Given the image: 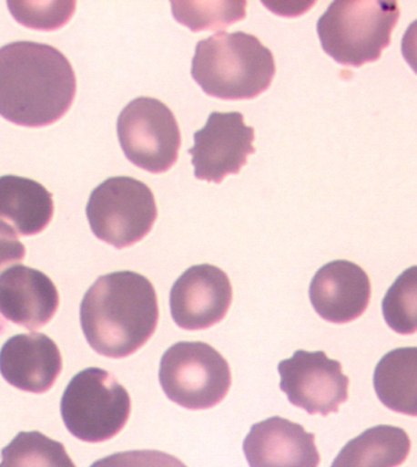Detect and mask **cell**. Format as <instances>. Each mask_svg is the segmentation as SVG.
<instances>
[{"label":"cell","instance_id":"24","mask_svg":"<svg viewBox=\"0 0 417 467\" xmlns=\"http://www.w3.org/2000/svg\"><path fill=\"white\" fill-rule=\"evenodd\" d=\"M26 256V249L17 235L8 226L0 223V272L13 264H21Z\"/></svg>","mask_w":417,"mask_h":467},{"label":"cell","instance_id":"4","mask_svg":"<svg viewBox=\"0 0 417 467\" xmlns=\"http://www.w3.org/2000/svg\"><path fill=\"white\" fill-rule=\"evenodd\" d=\"M399 16L397 2H333L316 30L323 50L337 63L361 67L380 59Z\"/></svg>","mask_w":417,"mask_h":467},{"label":"cell","instance_id":"20","mask_svg":"<svg viewBox=\"0 0 417 467\" xmlns=\"http://www.w3.org/2000/svg\"><path fill=\"white\" fill-rule=\"evenodd\" d=\"M384 321L395 333L417 332V265L405 269L388 289L382 301Z\"/></svg>","mask_w":417,"mask_h":467},{"label":"cell","instance_id":"21","mask_svg":"<svg viewBox=\"0 0 417 467\" xmlns=\"http://www.w3.org/2000/svg\"><path fill=\"white\" fill-rule=\"evenodd\" d=\"M176 20L193 32L222 30L246 17L247 2L194 3L172 2Z\"/></svg>","mask_w":417,"mask_h":467},{"label":"cell","instance_id":"17","mask_svg":"<svg viewBox=\"0 0 417 467\" xmlns=\"http://www.w3.org/2000/svg\"><path fill=\"white\" fill-rule=\"evenodd\" d=\"M380 401L399 414L417 418V348H399L381 358L373 373Z\"/></svg>","mask_w":417,"mask_h":467},{"label":"cell","instance_id":"1","mask_svg":"<svg viewBox=\"0 0 417 467\" xmlns=\"http://www.w3.org/2000/svg\"><path fill=\"white\" fill-rule=\"evenodd\" d=\"M76 75L59 49L19 41L0 48V117L25 128L56 124L73 106Z\"/></svg>","mask_w":417,"mask_h":467},{"label":"cell","instance_id":"18","mask_svg":"<svg viewBox=\"0 0 417 467\" xmlns=\"http://www.w3.org/2000/svg\"><path fill=\"white\" fill-rule=\"evenodd\" d=\"M410 449L412 441L401 427L375 426L348 441L331 467H398Z\"/></svg>","mask_w":417,"mask_h":467},{"label":"cell","instance_id":"7","mask_svg":"<svg viewBox=\"0 0 417 467\" xmlns=\"http://www.w3.org/2000/svg\"><path fill=\"white\" fill-rule=\"evenodd\" d=\"M86 213L97 238L122 250L142 242L152 232L158 207L145 182L113 177L93 190Z\"/></svg>","mask_w":417,"mask_h":467},{"label":"cell","instance_id":"9","mask_svg":"<svg viewBox=\"0 0 417 467\" xmlns=\"http://www.w3.org/2000/svg\"><path fill=\"white\" fill-rule=\"evenodd\" d=\"M280 388L290 404L309 415L338 412L348 400L350 379L341 372L340 361L331 360L325 351L297 350L279 364Z\"/></svg>","mask_w":417,"mask_h":467},{"label":"cell","instance_id":"25","mask_svg":"<svg viewBox=\"0 0 417 467\" xmlns=\"http://www.w3.org/2000/svg\"><path fill=\"white\" fill-rule=\"evenodd\" d=\"M402 53L413 73L417 74V20L409 25L402 36Z\"/></svg>","mask_w":417,"mask_h":467},{"label":"cell","instance_id":"8","mask_svg":"<svg viewBox=\"0 0 417 467\" xmlns=\"http://www.w3.org/2000/svg\"><path fill=\"white\" fill-rule=\"evenodd\" d=\"M118 142L126 158L152 174L170 171L178 160L181 131L167 104L152 97H138L117 118Z\"/></svg>","mask_w":417,"mask_h":467},{"label":"cell","instance_id":"12","mask_svg":"<svg viewBox=\"0 0 417 467\" xmlns=\"http://www.w3.org/2000/svg\"><path fill=\"white\" fill-rule=\"evenodd\" d=\"M312 307L327 322L344 325L361 317L371 300V282L361 265L337 260L316 272L309 289Z\"/></svg>","mask_w":417,"mask_h":467},{"label":"cell","instance_id":"10","mask_svg":"<svg viewBox=\"0 0 417 467\" xmlns=\"http://www.w3.org/2000/svg\"><path fill=\"white\" fill-rule=\"evenodd\" d=\"M254 140V128L244 123L242 113L213 111L205 127L194 134V146L188 150L194 177L220 184L229 175L239 174L255 153Z\"/></svg>","mask_w":417,"mask_h":467},{"label":"cell","instance_id":"6","mask_svg":"<svg viewBox=\"0 0 417 467\" xmlns=\"http://www.w3.org/2000/svg\"><path fill=\"white\" fill-rule=\"evenodd\" d=\"M159 380L175 404L187 410H208L229 394L232 375L229 362L211 345L179 341L161 358Z\"/></svg>","mask_w":417,"mask_h":467},{"label":"cell","instance_id":"13","mask_svg":"<svg viewBox=\"0 0 417 467\" xmlns=\"http://www.w3.org/2000/svg\"><path fill=\"white\" fill-rule=\"evenodd\" d=\"M243 451L249 467H319L321 462L315 434L280 416L251 426Z\"/></svg>","mask_w":417,"mask_h":467},{"label":"cell","instance_id":"22","mask_svg":"<svg viewBox=\"0 0 417 467\" xmlns=\"http://www.w3.org/2000/svg\"><path fill=\"white\" fill-rule=\"evenodd\" d=\"M46 3V8H41V3H8V8L15 19L25 26L35 30H56L70 20L75 12L76 3Z\"/></svg>","mask_w":417,"mask_h":467},{"label":"cell","instance_id":"15","mask_svg":"<svg viewBox=\"0 0 417 467\" xmlns=\"http://www.w3.org/2000/svg\"><path fill=\"white\" fill-rule=\"evenodd\" d=\"M61 371L59 348L46 334H17L0 350V375L17 389L46 393L52 389Z\"/></svg>","mask_w":417,"mask_h":467},{"label":"cell","instance_id":"5","mask_svg":"<svg viewBox=\"0 0 417 467\" xmlns=\"http://www.w3.org/2000/svg\"><path fill=\"white\" fill-rule=\"evenodd\" d=\"M131 397L106 369L89 368L77 373L61 398V418L68 432L87 443L117 437L131 415Z\"/></svg>","mask_w":417,"mask_h":467},{"label":"cell","instance_id":"23","mask_svg":"<svg viewBox=\"0 0 417 467\" xmlns=\"http://www.w3.org/2000/svg\"><path fill=\"white\" fill-rule=\"evenodd\" d=\"M91 467H187L181 460L159 451H129L93 462Z\"/></svg>","mask_w":417,"mask_h":467},{"label":"cell","instance_id":"16","mask_svg":"<svg viewBox=\"0 0 417 467\" xmlns=\"http://www.w3.org/2000/svg\"><path fill=\"white\" fill-rule=\"evenodd\" d=\"M53 215V195L45 186L17 175L0 177V223L16 235H37Z\"/></svg>","mask_w":417,"mask_h":467},{"label":"cell","instance_id":"11","mask_svg":"<svg viewBox=\"0 0 417 467\" xmlns=\"http://www.w3.org/2000/svg\"><path fill=\"white\" fill-rule=\"evenodd\" d=\"M232 300L231 280L221 268L193 265L171 287V317L179 328L190 332L208 329L226 317Z\"/></svg>","mask_w":417,"mask_h":467},{"label":"cell","instance_id":"2","mask_svg":"<svg viewBox=\"0 0 417 467\" xmlns=\"http://www.w3.org/2000/svg\"><path fill=\"white\" fill-rule=\"evenodd\" d=\"M156 287L131 271L99 276L80 307L82 332L89 347L109 358L137 353L156 333L159 322Z\"/></svg>","mask_w":417,"mask_h":467},{"label":"cell","instance_id":"3","mask_svg":"<svg viewBox=\"0 0 417 467\" xmlns=\"http://www.w3.org/2000/svg\"><path fill=\"white\" fill-rule=\"evenodd\" d=\"M190 74L208 96L254 99L272 84L275 57L254 35L218 32L197 43Z\"/></svg>","mask_w":417,"mask_h":467},{"label":"cell","instance_id":"19","mask_svg":"<svg viewBox=\"0 0 417 467\" xmlns=\"http://www.w3.org/2000/svg\"><path fill=\"white\" fill-rule=\"evenodd\" d=\"M0 467H76L60 441L45 434L20 432L2 451Z\"/></svg>","mask_w":417,"mask_h":467},{"label":"cell","instance_id":"14","mask_svg":"<svg viewBox=\"0 0 417 467\" xmlns=\"http://www.w3.org/2000/svg\"><path fill=\"white\" fill-rule=\"evenodd\" d=\"M59 291L38 269L16 265L0 275V315L36 330L52 321L59 308Z\"/></svg>","mask_w":417,"mask_h":467}]
</instances>
